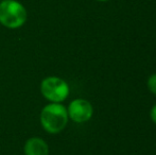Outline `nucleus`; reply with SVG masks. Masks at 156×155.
Wrapping results in <instances>:
<instances>
[{
  "label": "nucleus",
  "instance_id": "obj_5",
  "mask_svg": "<svg viewBox=\"0 0 156 155\" xmlns=\"http://www.w3.org/2000/svg\"><path fill=\"white\" fill-rule=\"evenodd\" d=\"M23 155H50L48 143L41 136H32L23 143Z\"/></svg>",
  "mask_w": 156,
  "mask_h": 155
},
{
  "label": "nucleus",
  "instance_id": "obj_9",
  "mask_svg": "<svg viewBox=\"0 0 156 155\" xmlns=\"http://www.w3.org/2000/svg\"><path fill=\"white\" fill-rule=\"evenodd\" d=\"M0 1H1V0H0Z\"/></svg>",
  "mask_w": 156,
  "mask_h": 155
},
{
  "label": "nucleus",
  "instance_id": "obj_7",
  "mask_svg": "<svg viewBox=\"0 0 156 155\" xmlns=\"http://www.w3.org/2000/svg\"><path fill=\"white\" fill-rule=\"evenodd\" d=\"M150 119L152 120V122L156 125V103L150 110Z\"/></svg>",
  "mask_w": 156,
  "mask_h": 155
},
{
  "label": "nucleus",
  "instance_id": "obj_4",
  "mask_svg": "<svg viewBox=\"0 0 156 155\" xmlns=\"http://www.w3.org/2000/svg\"><path fill=\"white\" fill-rule=\"evenodd\" d=\"M67 113L69 120L78 124L88 122L94 116V106L90 101L84 98H76L68 104Z\"/></svg>",
  "mask_w": 156,
  "mask_h": 155
},
{
  "label": "nucleus",
  "instance_id": "obj_2",
  "mask_svg": "<svg viewBox=\"0 0 156 155\" xmlns=\"http://www.w3.org/2000/svg\"><path fill=\"white\" fill-rule=\"evenodd\" d=\"M28 20L27 8L18 0L0 1V25L10 30H17Z\"/></svg>",
  "mask_w": 156,
  "mask_h": 155
},
{
  "label": "nucleus",
  "instance_id": "obj_8",
  "mask_svg": "<svg viewBox=\"0 0 156 155\" xmlns=\"http://www.w3.org/2000/svg\"><path fill=\"white\" fill-rule=\"evenodd\" d=\"M96 1H99V2H107L109 0H96Z\"/></svg>",
  "mask_w": 156,
  "mask_h": 155
},
{
  "label": "nucleus",
  "instance_id": "obj_6",
  "mask_svg": "<svg viewBox=\"0 0 156 155\" xmlns=\"http://www.w3.org/2000/svg\"><path fill=\"white\" fill-rule=\"evenodd\" d=\"M147 88L152 95L156 96V72L152 73L147 80Z\"/></svg>",
  "mask_w": 156,
  "mask_h": 155
},
{
  "label": "nucleus",
  "instance_id": "obj_1",
  "mask_svg": "<svg viewBox=\"0 0 156 155\" xmlns=\"http://www.w3.org/2000/svg\"><path fill=\"white\" fill-rule=\"evenodd\" d=\"M67 107L63 103H48L44 105L39 113V123L46 133L58 135L68 125Z\"/></svg>",
  "mask_w": 156,
  "mask_h": 155
},
{
  "label": "nucleus",
  "instance_id": "obj_3",
  "mask_svg": "<svg viewBox=\"0 0 156 155\" xmlns=\"http://www.w3.org/2000/svg\"><path fill=\"white\" fill-rule=\"evenodd\" d=\"M39 91L50 103H63L70 95V86L66 80L58 76L44 78L39 84Z\"/></svg>",
  "mask_w": 156,
  "mask_h": 155
}]
</instances>
